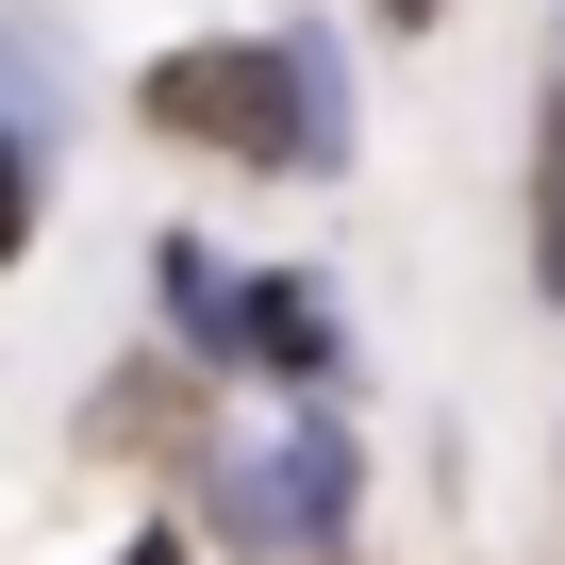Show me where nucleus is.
<instances>
[{
    "label": "nucleus",
    "instance_id": "20e7f679",
    "mask_svg": "<svg viewBox=\"0 0 565 565\" xmlns=\"http://www.w3.org/2000/svg\"><path fill=\"white\" fill-rule=\"evenodd\" d=\"M532 266H548V300H565V100L532 134Z\"/></svg>",
    "mask_w": 565,
    "mask_h": 565
},
{
    "label": "nucleus",
    "instance_id": "0eeeda50",
    "mask_svg": "<svg viewBox=\"0 0 565 565\" xmlns=\"http://www.w3.org/2000/svg\"><path fill=\"white\" fill-rule=\"evenodd\" d=\"M383 18H433V0H383Z\"/></svg>",
    "mask_w": 565,
    "mask_h": 565
},
{
    "label": "nucleus",
    "instance_id": "423d86ee",
    "mask_svg": "<svg viewBox=\"0 0 565 565\" xmlns=\"http://www.w3.org/2000/svg\"><path fill=\"white\" fill-rule=\"evenodd\" d=\"M117 565H183V548H167V532H134V548H117Z\"/></svg>",
    "mask_w": 565,
    "mask_h": 565
},
{
    "label": "nucleus",
    "instance_id": "39448f33",
    "mask_svg": "<svg viewBox=\"0 0 565 565\" xmlns=\"http://www.w3.org/2000/svg\"><path fill=\"white\" fill-rule=\"evenodd\" d=\"M18 233H34V167H18V134H0V266H18Z\"/></svg>",
    "mask_w": 565,
    "mask_h": 565
},
{
    "label": "nucleus",
    "instance_id": "f257e3e1",
    "mask_svg": "<svg viewBox=\"0 0 565 565\" xmlns=\"http://www.w3.org/2000/svg\"><path fill=\"white\" fill-rule=\"evenodd\" d=\"M150 134H200V150H249V167H350V100H333L317 34H282V51H167L150 67Z\"/></svg>",
    "mask_w": 565,
    "mask_h": 565
},
{
    "label": "nucleus",
    "instance_id": "7ed1b4c3",
    "mask_svg": "<svg viewBox=\"0 0 565 565\" xmlns=\"http://www.w3.org/2000/svg\"><path fill=\"white\" fill-rule=\"evenodd\" d=\"M233 366H266V383H333V300H317V282H249Z\"/></svg>",
    "mask_w": 565,
    "mask_h": 565
},
{
    "label": "nucleus",
    "instance_id": "f03ea898",
    "mask_svg": "<svg viewBox=\"0 0 565 565\" xmlns=\"http://www.w3.org/2000/svg\"><path fill=\"white\" fill-rule=\"evenodd\" d=\"M350 433L333 416H300L282 449H249V466H216V515H233V548H333L350 532Z\"/></svg>",
    "mask_w": 565,
    "mask_h": 565
}]
</instances>
